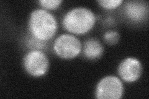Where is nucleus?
Instances as JSON below:
<instances>
[{
	"mask_svg": "<svg viewBox=\"0 0 149 99\" xmlns=\"http://www.w3.org/2000/svg\"><path fill=\"white\" fill-rule=\"evenodd\" d=\"M97 3L102 8L108 9H113L119 7L123 3V0H101Z\"/></svg>",
	"mask_w": 149,
	"mask_h": 99,
	"instance_id": "10",
	"label": "nucleus"
},
{
	"mask_svg": "<svg viewBox=\"0 0 149 99\" xmlns=\"http://www.w3.org/2000/svg\"><path fill=\"white\" fill-rule=\"evenodd\" d=\"M119 34L116 31L109 30L104 34V39L107 44L113 45H116L119 40Z\"/></svg>",
	"mask_w": 149,
	"mask_h": 99,
	"instance_id": "9",
	"label": "nucleus"
},
{
	"mask_svg": "<svg viewBox=\"0 0 149 99\" xmlns=\"http://www.w3.org/2000/svg\"><path fill=\"white\" fill-rule=\"evenodd\" d=\"M125 15L130 20L139 22L148 14V6L143 1H128L125 6Z\"/></svg>",
	"mask_w": 149,
	"mask_h": 99,
	"instance_id": "7",
	"label": "nucleus"
},
{
	"mask_svg": "<svg viewBox=\"0 0 149 99\" xmlns=\"http://www.w3.org/2000/svg\"><path fill=\"white\" fill-rule=\"evenodd\" d=\"M103 52V46L97 40L91 39L85 42L83 47V54L87 59H98L102 56Z\"/></svg>",
	"mask_w": 149,
	"mask_h": 99,
	"instance_id": "8",
	"label": "nucleus"
},
{
	"mask_svg": "<svg viewBox=\"0 0 149 99\" xmlns=\"http://www.w3.org/2000/svg\"><path fill=\"white\" fill-rule=\"evenodd\" d=\"M81 44L75 36L62 34L54 41L53 48L58 56L63 59L75 58L81 51Z\"/></svg>",
	"mask_w": 149,
	"mask_h": 99,
	"instance_id": "3",
	"label": "nucleus"
},
{
	"mask_svg": "<svg viewBox=\"0 0 149 99\" xmlns=\"http://www.w3.org/2000/svg\"><path fill=\"white\" fill-rule=\"evenodd\" d=\"M123 93L122 82L114 76H107L101 79L96 89V97L98 99H119Z\"/></svg>",
	"mask_w": 149,
	"mask_h": 99,
	"instance_id": "5",
	"label": "nucleus"
},
{
	"mask_svg": "<svg viewBox=\"0 0 149 99\" xmlns=\"http://www.w3.org/2000/svg\"><path fill=\"white\" fill-rule=\"evenodd\" d=\"M96 22V17L90 9L83 7L73 8L63 17L62 24L69 32L84 34L90 31Z\"/></svg>",
	"mask_w": 149,
	"mask_h": 99,
	"instance_id": "2",
	"label": "nucleus"
},
{
	"mask_svg": "<svg viewBox=\"0 0 149 99\" xmlns=\"http://www.w3.org/2000/svg\"><path fill=\"white\" fill-rule=\"evenodd\" d=\"M118 74L124 81L133 82L137 81L142 72V66L138 59L129 57L123 60L118 67Z\"/></svg>",
	"mask_w": 149,
	"mask_h": 99,
	"instance_id": "6",
	"label": "nucleus"
},
{
	"mask_svg": "<svg viewBox=\"0 0 149 99\" xmlns=\"http://www.w3.org/2000/svg\"><path fill=\"white\" fill-rule=\"evenodd\" d=\"M23 66L26 71L34 77H41L47 72L49 61L47 56L38 50L29 51L23 59Z\"/></svg>",
	"mask_w": 149,
	"mask_h": 99,
	"instance_id": "4",
	"label": "nucleus"
},
{
	"mask_svg": "<svg viewBox=\"0 0 149 99\" xmlns=\"http://www.w3.org/2000/svg\"><path fill=\"white\" fill-rule=\"evenodd\" d=\"M28 27L32 37L47 42L55 36L58 25L56 19L50 12L43 9H37L31 13Z\"/></svg>",
	"mask_w": 149,
	"mask_h": 99,
	"instance_id": "1",
	"label": "nucleus"
},
{
	"mask_svg": "<svg viewBox=\"0 0 149 99\" xmlns=\"http://www.w3.org/2000/svg\"><path fill=\"white\" fill-rule=\"evenodd\" d=\"M27 45L31 48H33L34 50H39L41 48H43L45 47L46 45V42L41 41L38 39L34 38V37H32L29 39V42H28Z\"/></svg>",
	"mask_w": 149,
	"mask_h": 99,
	"instance_id": "12",
	"label": "nucleus"
},
{
	"mask_svg": "<svg viewBox=\"0 0 149 99\" xmlns=\"http://www.w3.org/2000/svg\"><path fill=\"white\" fill-rule=\"evenodd\" d=\"M62 3L61 0H40L39 3L45 9H55Z\"/></svg>",
	"mask_w": 149,
	"mask_h": 99,
	"instance_id": "11",
	"label": "nucleus"
}]
</instances>
